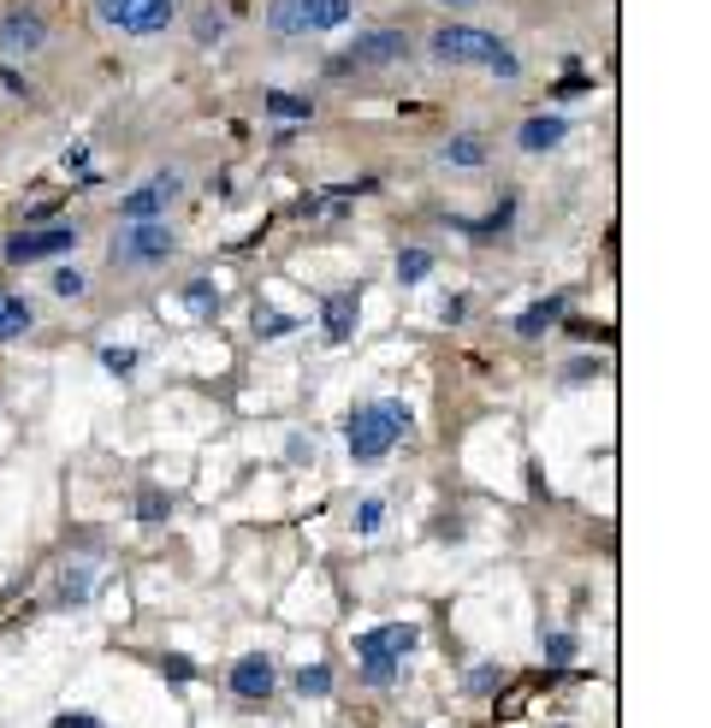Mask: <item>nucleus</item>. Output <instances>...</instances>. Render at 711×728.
Instances as JSON below:
<instances>
[{
  "label": "nucleus",
  "instance_id": "nucleus-22",
  "mask_svg": "<svg viewBox=\"0 0 711 728\" xmlns=\"http://www.w3.org/2000/svg\"><path fill=\"white\" fill-rule=\"evenodd\" d=\"M90 599V569H66L60 580V604H83Z\"/></svg>",
  "mask_w": 711,
  "mask_h": 728
},
{
  "label": "nucleus",
  "instance_id": "nucleus-35",
  "mask_svg": "<svg viewBox=\"0 0 711 728\" xmlns=\"http://www.w3.org/2000/svg\"><path fill=\"white\" fill-rule=\"evenodd\" d=\"M445 7H474V0H445Z\"/></svg>",
  "mask_w": 711,
  "mask_h": 728
},
{
  "label": "nucleus",
  "instance_id": "nucleus-3",
  "mask_svg": "<svg viewBox=\"0 0 711 728\" xmlns=\"http://www.w3.org/2000/svg\"><path fill=\"white\" fill-rule=\"evenodd\" d=\"M179 12V0H95V19L125 36H161Z\"/></svg>",
  "mask_w": 711,
  "mask_h": 728
},
{
  "label": "nucleus",
  "instance_id": "nucleus-18",
  "mask_svg": "<svg viewBox=\"0 0 711 728\" xmlns=\"http://www.w3.org/2000/svg\"><path fill=\"white\" fill-rule=\"evenodd\" d=\"M481 160H486L481 137H451V142H445V166H481Z\"/></svg>",
  "mask_w": 711,
  "mask_h": 728
},
{
  "label": "nucleus",
  "instance_id": "nucleus-14",
  "mask_svg": "<svg viewBox=\"0 0 711 728\" xmlns=\"http://www.w3.org/2000/svg\"><path fill=\"white\" fill-rule=\"evenodd\" d=\"M31 302L24 297H7V290H0V344L7 338H24V332H31Z\"/></svg>",
  "mask_w": 711,
  "mask_h": 728
},
{
  "label": "nucleus",
  "instance_id": "nucleus-9",
  "mask_svg": "<svg viewBox=\"0 0 711 728\" xmlns=\"http://www.w3.org/2000/svg\"><path fill=\"white\" fill-rule=\"evenodd\" d=\"M421 646V634L410 628V622H386V628H374V634H362L356 639V658H410V651Z\"/></svg>",
  "mask_w": 711,
  "mask_h": 728
},
{
  "label": "nucleus",
  "instance_id": "nucleus-10",
  "mask_svg": "<svg viewBox=\"0 0 711 728\" xmlns=\"http://www.w3.org/2000/svg\"><path fill=\"white\" fill-rule=\"evenodd\" d=\"M273 687H279V675H273V663L261 658V651L231 669V693H238V698H267Z\"/></svg>",
  "mask_w": 711,
  "mask_h": 728
},
{
  "label": "nucleus",
  "instance_id": "nucleus-20",
  "mask_svg": "<svg viewBox=\"0 0 711 728\" xmlns=\"http://www.w3.org/2000/svg\"><path fill=\"white\" fill-rule=\"evenodd\" d=\"M427 273H433V255H427V250H403V255H398V279H403V285H421Z\"/></svg>",
  "mask_w": 711,
  "mask_h": 728
},
{
  "label": "nucleus",
  "instance_id": "nucleus-5",
  "mask_svg": "<svg viewBox=\"0 0 711 728\" xmlns=\"http://www.w3.org/2000/svg\"><path fill=\"white\" fill-rule=\"evenodd\" d=\"M113 255L130 261V267H154V261L172 255V231L161 220H142V226H125L119 238H113Z\"/></svg>",
  "mask_w": 711,
  "mask_h": 728
},
{
  "label": "nucleus",
  "instance_id": "nucleus-26",
  "mask_svg": "<svg viewBox=\"0 0 711 728\" xmlns=\"http://www.w3.org/2000/svg\"><path fill=\"white\" fill-rule=\"evenodd\" d=\"M498 687H504V669H492V663L469 675V693H498Z\"/></svg>",
  "mask_w": 711,
  "mask_h": 728
},
{
  "label": "nucleus",
  "instance_id": "nucleus-31",
  "mask_svg": "<svg viewBox=\"0 0 711 728\" xmlns=\"http://www.w3.org/2000/svg\"><path fill=\"white\" fill-rule=\"evenodd\" d=\"M54 728H107V723L90 717V710H66V717H54Z\"/></svg>",
  "mask_w": 711,
  "mask_h": 728
},
{
  "label": "nucleus",
  "instance_id": "nucleus-1",
  "mask_svg": "<svg viewBox=\"0 0 711 728\" xmlns=\"http://www.w3.org/2000/svg\"><path fill=\"white\" fill-rule=\"evenodd\" d=\"M433 60L439 66H486V71H498V78H516V54L504 48L498 36H486V31H474V24H445L439 36H433Z\"/></svg>",
  "mask_w": 711,
  "mask_h": 728
},
{
  "label": "nucleus",
  "instance_id": "nucleus-17",
  "mask_svg": "<svg viewBox=\"0 0 711 728\" xmlns=\"http://www.w3.org/2000/svg\"><path fill=\"white\" fill-rule=\"evenodd\" d=\"M267 31L273 36H302V31H309L302 12H297V0H273V7H267Z\"/></svg>",
  "mask_w": 711,
  "mask_h": 728
},
{
  "label": "nucleus",
  "instance_id": "nucleus-12",
  "mask_svg": "<svg viewBox=\"0 0 711 728\" xmlns=\"http://www.w3.org/2000/svg\"><path fill=\"white\" fill-rule=\"evenodd\" d=\"M321 326H326L332 344H344V338L356 332V297H351V290H339V297L321 302Z\"/></svg>",
  "mask_w": 711,
  "mask_h": 728
},
{
  "label": "nucleus",
  "instance_id": "nucleus-33",
  "mask_svg": "<svg viewBox=\"0 0 711 728\" xmlns=\"http://www.w3.org/2000/svg\"><path fill=\"white\" fill-rule=\"evenodd\" d=\"M356 528H362V533L380 528V504H362V509H356Z\"/></svg>",
  "mask_w": 711,
  "mask_h": 728
},
{
  "label": "nucleus",
  "instance_id": "nucleus-29",
  "mask_svg": "<svg viewBox=\"0 0 711 728\" xmlns=\"http://www.w3.org/2000/svg\"><path fill=\"white\" fill-rule=\"evenodd\" d=\"M54 290H60V297H83V273L78 267H60V273H54Z\"/></svg>",
  "mask_w": 711,
  "mask_h": 728
},
{
  "label": "nucleus",
  "instance_id": "nucleus-32",
  "mask_svg": "<svg viewBox=\"0 0 711 728\" xmlns=\"http://www.w3.org/2000/svg\"><path fill=\"white\" fill-rule=\"evenodd\" d=\"M462 314H469V297H451V302H445V309H439V320H445V326H457Z\"/></svg>",
  "mask_w": 711,
  "mask_h": 728
},
{
  "label": "nucleus",
  "instance_id": "nucleus-24",
  "mask_svg": "<svg viewBox=\"0 0 711 728\" xmlns=\"http://www.w3.org/2000/svg\"><path fill=\"white\" fill-rule=\"evenodd\" d=\"M291 326H297L291 314H255V332H261V338H285Z\"/></svg>",
  "mask_w": 711,
  "mask_h": 728
},
{
  "label": "nucleus",
  "instance_id": "nucleus-30",
  "mask_svg": "<svg viewBox=\"0 0 711 728\" xmlns=\"http://www.w3.org/2000/svg\"><path fill=\"white\" fill-rule=\"evenodd\" d=\"M546 658H551V663H570V658H575V639H570V634H551V639H546Z\"/></svg>",
  "mask_w": 711,
  "mask_h": 728
},
{
  "label": "nucleus",
  "instance_id": "nucleus-21",
  "mask_svg": "<svg viewBox=\"0 0 711 728\" xmlns=\"http://www.w3.org/2000/svg\"><path fill=\"white\" fill-rule=\"evenodd\" d=\"M362 681L368 687H391L398 681V658H362Z\"/></svg>",
  "mask_w": 711,
  "mask_h": 728
},
{
  "label": "nucleus",
  "instance_id": "nucleus-27",
  "mask_svg": "<svg viewBox=\"0 0 711 728\" xmlns=\"http://www.w3.org/2000/svg\"><path fill=\"white\" fill-rule=\"evenodd\" d=\"M167 509H172V498H161V492H142V498H137V516L142 521H161Z\"/></svg>",
  "mask_w": 711,
  "mask_h": 728
},
{
  "label": "nucleus",
  "instance_id": "nucleus-2",
  "mask_svg": "<svg viewBox=\"0 0 711 728\" xmlns=\"http://www.w3.org/2000/svg\"><path fill=\"white\" fill-rule=\"evenodd\" d=\"M398 420H391L386 403H362V409H351V420H344V439H351V457L356 462H380L391 444H398Z\"/></svg>",
  "mask_w": 711,
  "mask_h": 728
},
{
  "label": "nucleus",
  "instance_id": "nucleus-19",
  "mask_svg": "<svg viewBox=\"0 0 711 728\" xmlns=\"http://www.w3.org/2000/svg\"><path fill=\"white\" fill-rule=\"evenodd\" d=\"M297 693H302V698H326V693H332V669H326V663H302V669H297Z\"/></svg>",
  "mask_w": 711,
  "mask_h": 728
},
{
  "label": "nucleus",
  "instance_id": "nucleus-28",
  "mask_svg": "<svg viewBox=\"0 0 711 728\" xmlns=\"http://www.w3.org/2000/svg\"><path fill=\"white\" fill-rule=\"evenodd\" d=\"M184 302H191L196 314H208V309H214V302H220V297H214V285H208V279H196L191 290H184Z\"/></svg>",
  "mask_w": 711,
  "mask_h": 728
},
{
  "label": "nucleus",
  "instance_id": "nucleus-34",
  "mask_svg": "<svg viewBox=\"0 0 711 728\" xmlns=\"http://www.w3.org/2000/svg\"><path fill=\"white\" fill-rule=\"evenodd\" d=\"M161 669H167V675H172V681H191V658H179V651H172V658H167Z\"/></svg>",
  "mask_w": 711,
  "mask_h": 728
},
{
  "label": "nucleus",
  "instance_id": "nucleus-25",
  "mask_svg": "<svg viewBox=\"0 0 711 728\" xmlns=\"http://www.w3.org/2000/svg\"><path fill=\"white\" fill-rule=\"evenodd\" d=\"M196 36H202V42H220V36H226V19H220L214 7H208V12H196Z\"/></svg>",
  "mask_w": 711,
  "mask_h": 728
},
{
  "label": "nucleus",
  "instance_id": "nucleus-11",
  "mask_svg": "<svg viewBox=\"0 0 711 728\" xmlns=\"http://www.w3.org/2000/svg\"><path fill=\"white\" fill-rule=\"evenodd\" d=\"M563 130H570V125H563V113H534V119L521 125L516 142L528 154H546V149H558V142H563Z\"/></svg>",
  "mask_w": 711,
  "mask_h": 728
},
{
  "label": "nucleus",
  "instance_id": "nucleus-16",
  "mask_svg": "<svg viewBox=\"0 0 711 728\" xmlns=\"http://www.w3.org/2000/svg\"><path fill=\"white\" fill-rule=\"evenodd\" d=\"M558 314H563V302L558 297H546V302H534L528 314L516 320V338H540L546 326H558Z\"/></svg>",
  "mask_w": 711,
  "mask_h": 728
},
{
  "label": "nucleus",
  "instance_id": "nucleus-15",
  "mask_svg": "<svg viewBox=\"0 0 711 728\" xmlns=\"http://www.w3.org/2000/svg\"><path fill=\"white\" fill-rule=\"evenodd\" d=\"M261 107H267L273 113V119H285V125H302V119H309V101H302V95H291V90H267V95H261Z\"/></svg>",
  "mask_w": 711,
  "mask_h": 728
},
{
  "label": "nucleus",
  "instance_id": "nucleus-7",
  "mask_svg": "<svg viewBox=\"0 0 711 728\" xmlns=\"http://www.w3.org/2000/svg\"><path fill=\"white\" fill-rule=\"evenodd\" d=\"M179 196V172H161V178H149L142 190H130L119 201V213H125V226H142V220H161V208Z\"/></svg>",
  "mask_w": 711,
  "mask_h": 728
},
{
  "label": "nucleus",
  "instance_id": "nucleus-4",
  "mask_svg": "<svg viewBox=\"0 0 711 728\" xmlns=\"http://www.w3.org/2000/svg\"><path fill=\"white\" fill-rule=\"evenodd\" d=\"M410 60V36L403 31H362L339 60H326V71H356V66H403Z\"/></svg>",
  "mask_w": 711,
  "mask_h": 728
},
{
  "label": "nucleus",
  "instance_id": "nucleus-8",
  "mask_svg": "<svg viewBox=\"0 0 711 728\" xmlns=\"http://www.w3.org/2000/svg\"><path fill=\"white\" fill-rule=\"evenodd\" d=\"M42 42H48V24H42V12H31V7L0 12V48H7V54H36Z\"/></svg>",
  "mask_w": 711,
  "mask_h": 728
},
{
  "label": "nucleus",
  "instance_id": "nucleus-6",
  "mask_svg": "<svg viewBox=\"0 0 711 728\" xmlns=\"http://www.w3.org/2000/svg\"><path fill=\"white\" fill-rule=\"evenodd\" d=\"M71 250H78V231H71V226H42V231H19V238H7V261H12V267H31V261L71 255Z\"/></svg>",
  "mask_w": 711,
  "mask_h": 728
},
{
  "label": "nucleus",
  "instance_id": "nucleus-23",
  "mask_svg": "<svg viewBox=\"0 0 711 728\" xmlns=\"http://www.w3.org/2000/svg\"><path fill=\"white\" fill-rule=\"evenodd\" d=\"M101 368H107V373H130V368H137V349H119V344L101 349Z\"/></svg>",
  "mask_w": 711,
  "mask_h": 728
},
{
  "label": "nucleus",
  "instance_id": "nucleus-13",
  "mask_svg": "<svg viewBox=\"0 0 711 728\" xmlns=\"http://www.w3.org/2000/svg\"><path fill=\"white\" fill-rule=\"evenodd\" d=\"M297 12H302V24L309 31H339V24H351V0H297Z\"/></svg>",
  "mask_w": 711,
  "mask_h": 728
}]
</instances>
